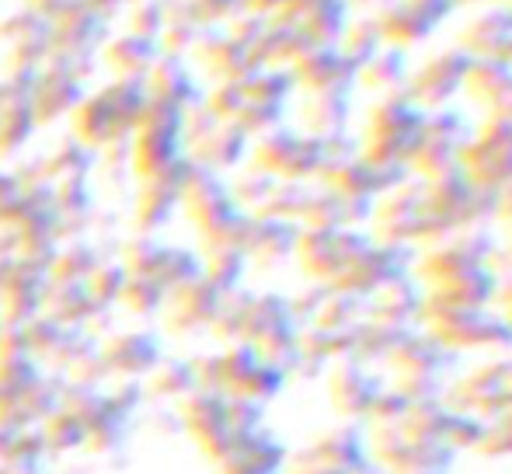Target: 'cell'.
Here are the masks:
<instances>
[]
</instances>
